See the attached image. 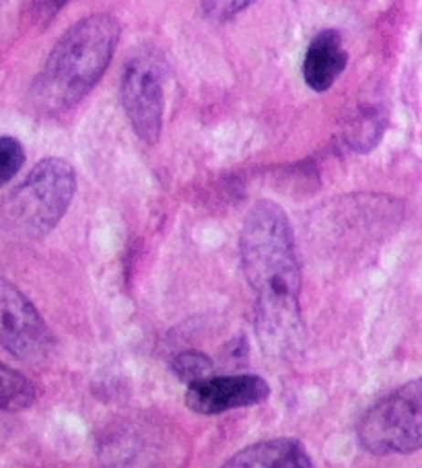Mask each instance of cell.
<instances>
[{"label": "cell", "instance_id": "1", "mask_svg": "<svg viewBox=\"0 0 422 468\" xmlns=\"http://www.w3.org/2000/svg\"><path fill=\"white\" fill-rule=\"evenodd\" d=\"M241 261L256 297L259 343L274 357H293L303 343L301 269L285 211L270 200L251 208L241 231Z\"/></svg>", "mask_w": 422, "mask_h": 468}, {"label": "cell", "instance_id": "2", "mask_svg": "<svg viewBox=\"0 0 422 468\" xmlns=\"http://www.w3.org/2000/svg\"><path fill=\"white\" fill-rule=\"evenodd\" d=\"M120 39L111 15H91L64 34L34 85V100L44 112H62L91 93L108 70Z\"/></svg>", "mask_w": 422, "mask_h": 468}, {"label": "cell", "instance_id": "3", "mask_svg": "<svg viewBox=\"0 0 422 468\" xmlns=\"http://www.w3.org/2000/svg\"><path fill=\"white\" fill-rule=\"evenodd\" d=\"M77 190L75 169L64 159H44L0 208L3 229L15 239H39L67 213Z\"/></svg>", "mask_w": 422, "mask_h": 468}, {"label": "cell", "instance_id": "4", "mask_svg": "<svg viewBox=\"0 0 422 468\" xmlns=\"http://www.w3.org/2000/svg\"><path fill=\"white\" fill-rule=\"evenodd\" d=\"M359 441L371 454L422 450V378L389 392L364 413Z\"/></svg>", "mask_w": 422, "mask_h": 468}, {"label": "cell", "instance_id": "5", "mask_svg": "<svg viewBox=\"0 0 422 468\" xmlns=\"http://www.w3.org/2000/svg\"><path fill=\"white\" fill-rule=\"evenodd\" d=\"M0 345L15 357L42 366L54 353V335L26 295L0 279Z\"/></svg>", "mask_w": 422, "mask_h": 468}, {"label": "cell", "instance_id": "6", "mask_svg": "<svg viewBox=\"0 0 422 468\" xmlns=\"http://www.w3.org/2000/svg\"><path fill=\"white\" fill-rule=\"evenodd\" d=\"M121 103L138 139L155 144L164 126L165 101L159 60L151 54L128 60L121 77Z\"/></svg>", "mask_w": 422, "mask_h": 468}, {"label": "cell", "instance_id": "7", "mask_svg": "<svg viewBox=\"0 0 422 468\" xmlns=\"http://www.w3.org/2000/svg\"><path fill=\"white\" fill-rule=\"evenodd\" d=\"M270 397V386L258 376H221L190 384L185 405L198 415H218L233 409L254 407Z\"/></svg>", "mask_w": 422, "mask_h": 468}, {"label": "cell", "instance_id": "8", "mask_svg": "<svg viewBox=\"0 0 422 468\" xmlns=\"http://www.w3.org/2000/svg\"><path fill=\"white\" fill-rule=\"evenodd\" d=\"M348 62V54L344 50L343 37L338 31L326 29L311 39L303 60V77L305 83L313 91H328L343 75Z\"/></svg>", "mask_w": 422, "mask_h": 468}, {"label": "cell", "instance_id": "9", "mask_svg": "<svg viewBox=\"0 0 422 468\" xmlns=\"http://www.w3.org/2000/svg\"><path fill=\"white\" fill-rule=\"evenodd\" d=\"M221 468H313V463L301 443L279 438L251 443Z\"/></svg>", "mask_w": 422, "mask_h": 468}, {"label": "cell", "instance_id": "10", "mask_svg": "<svg viewBox=\"0 0 422 468\" xmlns=\"http://www.w3.org/2000/svg\"><path fill=\"white\" fill-rule=\"evenodd\" d=\"M385 120L377 108H364L346 128V143L354 151H371L384 134Z\"/></svg>", "mask_w": 422, "mask_h": 468}, {"label": "cell", "instance_id": "11", "mask_svg": "<svg viewBox=\"0 0 422 468\" xmlns=\"http://www.w3.org/2000/svg\"><path fill=\"white\" fill-rule=\"evenodd\" d=\"M36 388L26 376L0 363V410H21L34 405Z\"/></svg>", "mask_w": 422, "mask_h": 468}, {"label": "cell", "instance_id": "12", "mask_svg": "<svg viewBox=\"0 0 422 468\" xmlns=\"http://www.w3.org/2000/svg\"><path fill=\"white\" fill-rule=\"evenodd\" d=\"M213 359L200 351H184L177 353L172 361V371L177 380L185 384H196L200 380H206L213 374Z\"/></svg>", "mask_w": 422, "mask_h": 468}, {"label": "cell", "instance_id": "13", "mask_svg": "<svg viewBox=\"0 0 422 468\" xmlns=\"http://www.w3.org/2000/svg\"><path fill=\"white\" fill-rule=\"evenodd\" d=\"M23 164H26V151H23L21 143L11 139V136L0 139V186L17 176Z\"/></svg>", "mask_w": 422, "mask_h": 468}, {"label": "cell", "instance_id": "14", "mask_svg": "<svg viewBox=\"0 0 422 468\" xmlns=\"http://www.w3.org/2000/svg\"><path fill=\"white\" fill-rule=\"evenodd\" d=\"M251 3L254 0H202V9H205L206 17L213 21H227L243 9H248Z\"/></svg>", "mask_w": 422, "mask_h": 468}, {"label": "cell", "instance_id": "15", "mask_svg": "<svg viewBox=\"0 0 422 468\" xmlns=\"http://www.w3.org/2000/svg\"><path fill=\"white\" fill-rule=\"evenodd\" d=\"M44 3H46L47 13H56V11H60L62 6L69 3V0H44Z\"/></svg>", "mask_w": 422, "mask_h": 468}]
</instances>
